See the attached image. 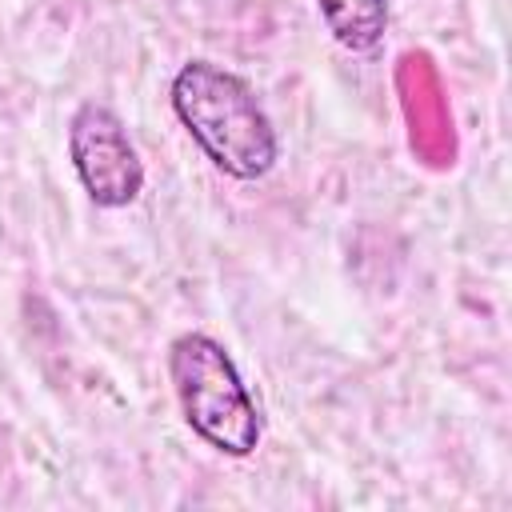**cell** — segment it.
<instances>
[{"instance_id":"6da1fadb","label":"cell","mask_w":512,"mask_h":512,"mask_svg":"<svg viewBox=\"0 0 512 512\" xmlns=\"http://www.w3.org/2000/svg\"><path fill=\"white\" fill-rule=\"evenodd\" d=\"M172 112L232 180H260L276 164V128L236 72L212 60L180 64L172 76Z\"/></svg>"},{"instance_id":"277c9868","label":"cell","mask_w":512,"mask_h":512,"mask_svg":"<svg viewBox=\"0 0 512 512\" xmlns=\"http://www.w3.org/2000/svg\"><path fill=\"white\" fill-rule=\"evenodd\" d=\"M320 16L336 44L352 52H368L384 40L388 28V0H316Z\"/></svg>"},{"instance_id":"3957f363","label":"cell","mask_w":512,"mask_h":512,"mask_svg":"<svg viewBox=\"0 0 512 512\" xmlns=\"http://www.w3.org/2000/svg\"><path fill=\"white\" fill-rule=\"evenodd\" d=\"M68 156L100 208H128L144 188V164L108 104H80L68 120Z\"/></svg>"},{"instance_id":"7a4b0ae2","label":"cell","mask_w":512,"mask_h":512,"mask_svg":"<svg viewBox=\"0 0 512 512\" xmlns=\"http://www.w3.org/2000/svg\"><path fill=\"white\" fill-rule=\"evenodd\" d=\"M168 376L188 428L224 456H252L260 444V412L224 352L204 332H184L168 348Z\"/></svg>"}]
</instances>
